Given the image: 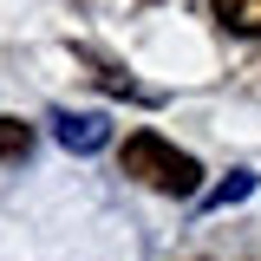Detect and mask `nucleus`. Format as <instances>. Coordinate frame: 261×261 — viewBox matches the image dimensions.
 <instances>
[{
    "label": "nucleus",
    "mask_w": 261,
    "mask_h": 261,
    "mask_svg": "<svg viewBox=\"0 0 261 261\" xmlns=\"http://www.w3.org/2000/svg\"><path fill=\"white\" fill-rule=\"evenodd\" d=\"M124 176H137L144 190H163V196H196L202 163L157 130H137V137H124Z\"/></svg>",
    "instance_id": "obj_1"
},
{
    "label": "nucleus",
    "mask_w": 261,
    "mask_h": 261,
    "mask_svg": "<svg viewBox=\"0 0 261 261\" xmlns=\"http://www.w3.org/2000/svg\"><path fill=\"white\" fill-rule=\"evenodd\" d=\"M53 137H59L72 157H92V150L111 144V118H105V111H59V118H53Z\"/></svg>",
    "instance_id": "obj_2"
},
{
    "label": "nucleus",
    "mask_w": 261,
    "mask_h": 261,
    "mask_svg": "<svg viewBox=\"0 0 261 261\" xmlns=\"http://www.w3.org/2000/svg\"><path fill=\"white\" fill-rule=\"evenodd\" d=\"M216 20H222L228 33H248V39H255L261 33V0H216Z\"/></svg>",
    "instance_id": "obj_3"
},
{
    "label": "nucleus",
    "mask_w": 261,
    "mask_h": 261,
    "mask_svg": "<svg viewBox=\"0 0 261 261\" xmlns=\"http://www.w3.org/2000/svg\"><path fill=\"white\" fill-rule=\"evenodd\" d=\"M248 196H255V170H228V183H216L202 196V209H228V202H248Z\"/></svg>",
    "instance_id": "obj_4"
},
{
    "label": "nucleus",
    "mask_w": 261,
    "mask_h": 261,
    "mask_svg": "<svg viewBox=\"0 0 261 261\" xmlns=\"http://www.w3.org/2000/svg\"><path fill=\"white\" fill-rule=\"evenodd\" d=\"M33 150V124L27 118H0V163L7 157H27Z\"/></svg>",
    "instance_id": "obj_5"
}]
</instances>
